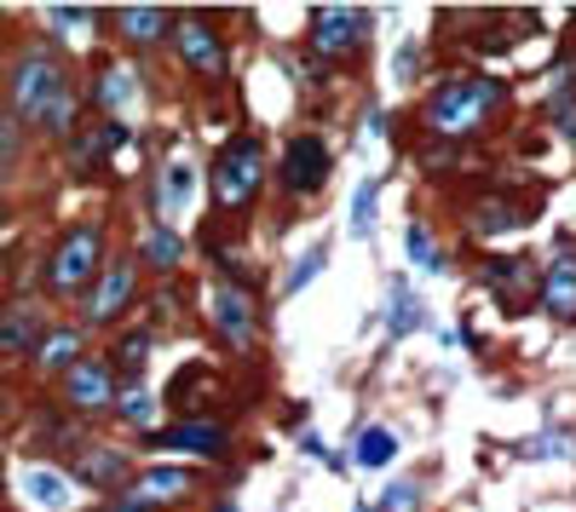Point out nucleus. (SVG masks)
<instances>
[{
    "mask_svg": "<svg viewBox=\"0 0 576 512\" xmlns=\"http://www.w3.org/2000/svg\"><path fill=\"white\" fill-rule=\"evenodd\" d=\"M496 81H449V87L432 93V105H427V121H432V133H444V138H467L472 127L484 121V110L496 105Z\"/></svg>",
    "mask_w": 576,
    "mask_h": 512,
    "instance_id": "f257e3e1",
    "label": "nucleus"
},
{
    "mask_svg": "<svg viewBox=\"0 0 576 512\" xmlns=\"http://www.w3.org/2000/svg\"><path fill=\"white\" fill-rule=\"evenodd\" d=\"M64 93H70V75H64V64H58L52 52H24V58H17V70H12V105H17V115H24V121H40Z\"/></svg>",
    "mask_w": 576,
    "mask_h": 512,
    "instance_id": "f03ea898",
    "label": "nucleus"
},
{
    "mask_svg": "<svg viewBox=\"0 0 576 512\" xmlns=\"http://www.w3.org/2000/svg\"><path fill=\"white\" fill-rule=\"evenodd\" d=\"M98 254H105V236H98V224H75V231L58 242V254H52V289H58V294L87 289L93 271H98Z\"/></svg>",
    "mask_w": 576,
    "mask_h": 512,
    "instance_id": "7ed1b4c3",
    "label": "nucleus"
},
{
    "mask_svg": "<svg viewBox=\"0 0 576 512\" xmlns=\"http://www.w3.org/2000/svg\"><path fill=\"white\" fill-rule=\"evenodd\" d=\"M254 191H260V145L242 138V145H231L214 161V196L225 208H237V202H249Z\"/></svg>",
    "mask_w": 576,
    "mask_h": 512,
    "instance_id": "20e7f679",
    "label": "nucleus"
},
{
    "mask_svg": "<svg viewBox=\"0 0 576 512\" xmlns=\"http://www.w3.org/2000/svg\"><path fill=\"white\" fill-rule=\"evenodd\" d=\"M363 24H369L363 7H317L312 12V47L323 58H346L363 47Z\"/></svg>",
    "mask_w": 576,
    "mask_h": 512,
    "instance_id": "39448f33",
    "label": "nucleus"
},
{
    "mask_svg": "<svg viewBox=\"0 0 576 512\" xmlns=\"http://www.w3.org/2000/svg\"><path fill=\"white\" fill-rule=\"evenodd\" d=\"M208 312H214V329L237 345V352H249L254 345V300L231 289V282H219V289L208 294Z\"/></svg>",
    "mask_w": 576,
    "mask_h": 512,
    "instance_id": "423d86ee",
    "label": "nucleus"
},
{
    "mask_svg": "<svg viewBox=\"0 0 576 512\" xmlns=\"http://www.w3.org/2000/svg\"><path fill=\"white\" fill-rule=\"evenodd\" d=\"M179 35V52H184V64H191L196 75H219L225 70V47H219V35L202 24V17H184V24L173 29Z\"/></svg>",
    "mask_w": 576,
    "mask_h": 512,
    "instance_id": "0eeeda50",
    "label": "nucleus"
},
{
    "mask_svg": "<svg viewBox=\"0 0 576 512\" xmlns=\"http://www.w3.org/2000/svg\"><path fill=\"white\" fill-rule=\"evenodd\" d=\"M328 179V150L317 145V138H295L283 156V184L288 191H317V184Z\"/></svg>",
    "mask_w": 576,
    "mask_h": 512,
    "instance_id": "6e6552de",
    "label": "nucleus"
},
{
    "mask_svg": "<svg viewBox=\"0 0 576 512\" xmlns=\"http://www.w3.org/2000/svg\"><path fill=\"white\" fill-rule=\"evenodd\" d=\"M116 398V380H110V368L87 357V363H70V403L75 409H105Z\"/></svg>",
    "mask_w": 576,
    "mask_h": 512,
    "instance_id": "1a4fd4ad",
    "label": "nucleus"
},
{
    "mask_svg": "<svg viewBox=\"0 0 576 512\" xmlns=\"http://www.w3.org/2000/svg\"><path fill=\"white\" fill-rule=\"evenodd\" d=\"M17 489H24V501H29L35 512H64V507H70V478L52 473V466H24Z\"/></svg>",
    "mask_w": 576,
    "mask_h": 512,
    "instance_id": "9d476101",
    "label": "nucleus"
},
{
    "mask_svg": "<svg viewBox=\"0 0 576 512\" xmlns=\"http://www.w3.org/2000/svg\"><path fill=\"white\" fill-rule=\"evenodd\" d=\"M128 300H133V265H116V271L98 277V294L87 305V322H110Z\"/></svg>",
    "mask_w": 576,
    "mask_h": 512,
    "instance_id": "9b49d317",
    "label": "nucleus"
},
{
    "mask_svg": "<svg viewBox=\"0 0 576 512\" xmlns=\"http://www.w3.org/2000/svg\"><path fill=\"white\" fill-rule=\"evenodd\" d=\"M179 496H191V473H173V466H156V473H144L133 484V507H156V501H179Z\"/></svg>",
    "mask_w": 576,
    "mask_h": 512,
    "instance_id": "f8f14e48",
    "label": "nucleus"
},
{
    "mask_svg": "<svg viewBox=\"0 0 576 512\" xmlns=\"http://www.w3.org/2000/svg\"><path fill=\"white\" fill-rule=\"evenodd\" d=\"M542 305L553 317H576V259H553L548 265V289H542Z\"/></svg>",
    "mask_w": 576,
    "mask_h": 512,
    "instance_id": "ddd939ff",
    "label": "nucleus"
},
{
    "mask_svg": "<svg viewBox=\"0 0 576 512\" xmlns=\"http://www.w3.org/2000/svg\"><path fill=\"white\" fill-rule=\"evenodd\" d=\"M116 24H121V35H128L133 47H156V40L168 35V12L161 7H121Z\"/></svg>",
    "mask_w": 576,
    "mask_h": 512,
    "instance_id": "4468645a",
    "label": "nucleus"
},
{
    "mask_svg": "<svg viewBox=\"0 0 576 512\" xmlns=\"http://www.w3.org/2000/svg\"><path fill=\"white\" fill-rule=\"evenodd\" d=\"M191 191H196L191 161H173V168L161 173V184H156V208H161V219H179L184 202H191Z\"/></svg>",
    "mask_w": 576,
    "mask_h": 512,
    "instance_id": "2eb2a0df",
    "label": "nucleus"
},
{
    "mask_svg": "<svg viewBox=\"0 0 576 512\" xmlns=\"http://www.w3.org/2000/svg\"><path fill=\"white\" fill-rule=\"evenodd\" d=\"M75 473L87 484H98V489H116L121 478H128V455H121V449H87V455L75 461Z\"/></svg>",
    "mask_w": 576,
    "mask_h": 512,
    "instance_id": "dca6fc26",
    "label": "nucleus"
},
{
    "mask_svg": "<svg viewBox=\"0 0 576 512\" xmlns=\"http://www.w3.org/2000/svg\"><path fill=\"white\" fill-rule=\"evenodd\" d=\"M93 93H98V105H105V110H128L133 93H139V87H133V70H128V64H105V70H98V87H93Z\"/></svg>",
    "mask_w": 576,
    "mask_h": 512,
    "instance_id": "f3484780",
    "label": "nucleus"
},
{
    "mask_svg": "<svg viewBox=\"0 0 576 512\" xmlns=\"http://www.w3.org/2000/svg\"><path fill=\"white\" fill-rule=\"evenodd\" d=\"M40 340V312H7L0 317V352H29V345Z\"/></svg>",
    "mask_w": 576,
    "mask_h": 512,
    "instance_id": "a211bd4d",
    "label": "nucleus"
},
{
    "mask_svg": "<svg viewBox=\"0 0 576 512\" xmlns=\"http://www.w3.org/2000/svg\"><path fill=\"white\" fill-rule=\"evenodd\" d=\"M144 259L161 265V271H173V265L184 259V242H179L173 224H151V231H144Z\"/></svg>",
    "mask_w": 576,
    "mask_h": 512,
    "instance_id": "6ab92c4d",
    "label": "nucleus"
},
{
    "mask_svg": "<svg viewBox=\"0 0 576 512\" xmlns=\"http://www.w3.org/2000/svg\"><path fill=\"white\" fill-rule=\"evenodd\" d=\"M352 455H358V466H386V461L398 455V438L386 432V426H369V432L358 438V449H352Z\"/></svg>",
    "mask_w": 576,
    "mask_h": 512,
    "instance_id": "aec40b11",
    "label": "nucleus"
},
{
    "mask_svg": "<svg viewBox=\"0 0 576 512\" xmlns=\"http://www.w3.org/2000/svg\"><path fill=\"white\" fill-rule=\"evenodd\" d=\"M386 329H393V340H404L409 329H421V305L409 300V282H393V317H386Z\"/></svg>",
    "mask_w": 576,
    "mask_h": 512,
    "instance_id": "412c9836",
    "label": "nucleus"
},
{
    "mask_svg": "<svg viewBox=\"0 0 576 512\" xmlns=\"http://www.w3.org/2000/svg\"><path fill=\"white\" fill-rule=\"evenodd\" d=\"M75 352H81V334L75 329H58V334L40 340V368H70Z\"/></svg>",
    "mask_w": 576,
    "mask_h": 512,
    "instance_id": "4be33fe9",
    "label": "nucleus"
},
{
    "mask_svg": "<svg viewBox=\"0 0 576 512\" xmlns=\"http://www.w3.org/2000/svg\"><path fill=\"white\" fill-rule=\"evenodd\" d=\"M116 415L128 420V426H151L156 403H151V392H144V386H121V392H116Z\"/></svg>",
    "mask_w": 576,
    "mask_h": 512,
    "instance_id": "5701e85b",
    "label": "nucleus"
},
{
    "mask_svg": "<svg viewBox=\"0 0 576 512\" xmlns=\"http://www.w3.org/2000/svg\"><path fill=\"white\" fill-rule=\"evenodd\" d=\"M168 449H225V432L219 426H173V432H161Z\"/></svg>",
    "mask_w": 576,
    "mask_h": 512,
    "instance_id": "b1692460",
    "label": "nucleus"
},
{
    "mask_svg": "<svg viewBox=\"0 0 576 512\" xmlns=\"http://www.w3.org/2000/svg\"><path fill=\"white\" fill-rule=\"evenodd\" d=\"M375 196H381V179H363L358 196H352V236L375 231Z\"/></svg>",
    "mask_w": 576,
    "mask_h": 512,
    "instance_id": "393cba45",
    "label": "nucleus"
},
{
    "mask_svg": "<svg viewBox=\"0 0 576 512\" xmlns=\"http://www.w3.org/2000/svg\"><path fill=\"white\" fill-rule=\"evenodd\" d=\"M409 259H416L421 271H439L444 265V254L432 248V236H427V224H409Z\"/></svg>",
    "mask_w": 576,
    "mask_h": 512,
    "instance_id": "a878e982",
    "label": "nucleus"
},
{
    "mask_svg": "<svg viewBox=\"0 0 576 512\" xmlns=\"http://www.w3.org/2000/svg\"><path fill=\"white\" fill-rule=\"evenodd\" d=\"M381 512H421V489L416 484H393L381 496Z\"/></svg>",
    "mask_w": 576,
    "mask_h": 512,
    "instance_id": "bb28decb",
    "label": "nucleus"
},
{
    "mask_svg": "<svg viewBox=\"0 0 576 512\" xmlns=\"http://www.w3.org/2000/svg\"><path fill=\"white\" fill-rule=\"evenodd\" d=\"M47 17H52L64 35H87V24H93V12H81V7H52Z\"/></svg>",
    "mask_w": 576,
    "mask_h": 512,
    "instance_id": "cd10ccee",
    "label": "nucleus"
},
{
    "mask_svg": "<svg viewBox=\"0 0 576 512\" xmlns=\"http://www.w3.org/2000/svg\"><path fill=\"white\" fill-rule=\"evenodd\" d=\"M317 265H323V248H312V254H305V259L295 265V277H288V294H295V289H305V282L317 277Z\"/></svg>",
    "mask_w": 576,
    "mask_h": 512,
    "instance_id": "c85d7f7f",
    "label": "nucleus"
},
{
    "mask_svg": "<svg viewBox=\"0 0 576 512\" xmlns=\"http://www.w3.org/2000/svg\"><path fill=\"white\" fill-rule=\"evenodd\" d=\"M565 449H571L565 438H537V443H525V455H537V461H560Z\"/></svg>",
    "mask_w": 576,
    "mask_h": 512,
    "instance_id": "c756f323",
    "label": "nucleus"
},
{
    "mask_svg": "<svg viewBox=\"0 0 576 512\" xmlns=\"http://www.w3.org/2000/svg\"><path fill=\"white\" fill-rule=\"evenodd\" d=\"M151 352V334H133V340H121V363L128 368H139V357Z\"/></svg>",
    "mask_w": 576,
    "mask_h": 512,
    "instance_id": "7c9ffc66",
    "label": "nucleus"
},
{
    "mask_svg": "<svg viewBox=\"0 0 576 512\" xmlns=\"http://www.w3.org/2000/svg\"><path fill=\"white\" fill-rule=\"evenodd\" d=\"M519 271H525V265H513V259H502V265H496V289H519V282H525Z\"/></svg>",
    "mask_w": 576,
    "mask_h": 512,
    "instance_id": "2f4dec72",
    "label": "nucleus"
},
{
    "mask_svg": "<svg viewBox=\"0 0 576 512\" xmlns=\"http://www.w3.org/2000/svg\"><path fill=\"white\" fill-rule=\"evenodd\" d=\"M105 512H151V507H133V501H110Z\"/></svg>",
    "mask_w": 576,
    "mask_h": 512,
    "instance_id": "473e14b6",
    "label": "nucleus"
},
{
    "mask_svg": "<svg viewBox=\"0 0 576 512\" xmlns=\"http://www.w3.org/2000/svg\"><path fill=\"white\" fill-rule=\"evenodd\" d=\"M358 512H369V507H358Z\"/></svg>",
    "mask_w": 576,
    "mask_h": 512,
    "instance_id": "72a5a7b5",
    "label": "nucleus"
}]
</instances>
